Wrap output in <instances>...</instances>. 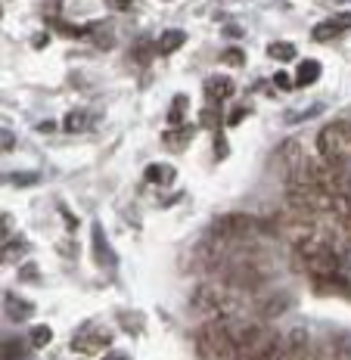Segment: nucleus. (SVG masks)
Here are the masks:
<instances>
[{"label": "nucleus", "instance_id": "nucleus-12", "mask_svg": "<svg viewBox=\"0 0 351 360\" xmlns=\"http://www.w3.org/2000/svg\"><path fill=\"white\" fill-rule=\"evenodd\" d=\"M314 289L320 292V295H351V286H348V280L342 274L326 276V280H317Z\"/></svg>", "mask_w": 351, "mask_h": 360}, {"label": "nucleus", "instance_id": "nucleus-21", "mask_svg": "<svg viewBox=\"0 0 351 360\" xmlns=\"http://www.w3.org/2000/svg\"><path fill=\"white\" fill-rule=\"evenodd\" d=\"M184 112H186V96H177L174 103H171V112H168V122L171 124H177V118H184Z\"/></svg>", "mask_w": 351, "mask_h": 360}, {"label": "nucleus", "instance_id": "nucleus-24", "mask_svg": "<svg viewBox=\"0 0 351 360\" xmlns=\"http://www.w3.org/2000/svg\"><path fill=\"white\" fill-rule=\"evenodd\" d=\"M109 6H115V10H122V13H128L134 10V0H106Z\"/></svg>", "mask_w": 351, "mask_h": 360}, {"label": "nucleus", "instance_id": "nucleus-4", "mask_svg": "<svg viewBox=\"0 0 351 360\" xmlns=\"http://www.w3.org/2000/svg\"><path fill=\"white\" fill-rule=\"evenodd\" d=\"M317 153L324 162L351 165V122H330L317 134Z\"/></svg>", "mask_w": 351, "mask_h": 360}, {"label": "nucleus", "instance_id": "nucleus-8", "mask_svg": "<svg viewBox=\"0 0 351 360\" xmlns=\"http://www.w3.org/2000/svg\"><path fill=\"white\" fill-rule=\"evenodd\" d=\"M205 96H208V100H212V103H227L230 100V96H234V81H230L227 78V75H212V78H205Z\"/></svg>", "mask_w": 351, "mask_h": 360}, {"label": "nucleus", "instance_id": "nucleus-9", "mask_svg": "<svg viewBox=\"0 0 351 360\" xmlns=\"http://www.w3.org/2000/svg\"><path fill=\"white\" fill-rule=\"evenodd\" d=\"M106 345H109L106 333H81V335H75L72 339V348L81 351V354H100Z\"/></svg>", "mask_w": 351, "mask_h": 360}, {"label": "nucleus", "instance_id": "nucleus-15", "mask_svg": "<svg viewBox=\"0 0 351 360\" xmlns=\"http://www.w3.org/2000/svg\"><path fill=\"white\" fill-rule=\"evenodd\" d=\"M143 177L149 180V184L165 186V184H171V180H174V168H171V165H149Z\"/></svg>", "mask_w": 351, "mask_h": 360}, {"label": "nucleus", "instance_id": "nucleus-19", "mask_svg": "<svg viewBox=\"0 0 351 360\" xmlns=\"http://www.w3.org/2000/svg\"><path fill=\"white\" fill-rule=\"evenodd\" d=\"M28 339H32V348H44V345H50L53 339V333H50V326H32V333H28Z\"/></svg>", "mask_w": 351, "mask_h": 360}, {"label": "nucleus", "instance_id": "nucleus-20", "mask_svg": "<svg viewBox=\"0 0 351 360\" xmlns=\"http://www.w3.org/2000/svg\"><path fill=\"white\" fill-rule=\"evenodd\" d=\"M63 127H65V131H72V134H81L87 127V115H84V112H69V115H65V122H63Z\"/></svg>", "mask_w": 351, "mask_h": 360}, {"label": "nucleus", "instance_id": "nucleus-22", "mask_svg": "<svg viewBox=\"0 0 351 360\" xmlns=\"http://www.w3.org/2000/svg\"><path fill=\"white\" fill-rule=\"evenodd\" d=\"M4 360H25V354H22V345L19 342H4Z\"/></svg>", "mask_w": 351, "mask_h": 360}, {"label": "nucleus", "instance_id": "nucleus-2", "mask_svg": "<svg viewBox=\"0 0 351 360\" xmlns=\"http://www.w3.org/2000/svg\"><path fill=\"white\" fill-rule=\"evenodd\" d=\"M193 345H196L199 360H236L240 357V339H236V326L230 320L203 323Z\"/></svg>", "mask_w": 351, "mask_h": 360}, {"label": "nucleus", "instance_id": "nucleus-13", "mask_svg": "<svg viewBox=\"0 0 351 360\" xmlns=\"http://www.w3.org/2000/svg\"><path fill=\"white\" fill-rule=\"evenodd\" d=\"M317 78H320V63L317 59H305V63L298 65V72H295V84L298 87H311Z\"/></svg>", "mask_w": 351, "mask_h": 360}, {"label": "nucleus", "instance_id": "nucleus-16", "mask_svg": "<svg viewBox=\"0 0 351 360\" xmlns=\"http://www.w3.org/2000/svg\"><path fill=\"white\" fill-rule=\"evenodd\" d=\"M94 249H96V261L100 264H112V249H109V243H103V230H100V224H94Z\"/></svg>", "mask_w": 351, "mask_h": 360}, {"label": "nucleus", "instance_id": "nucleus-11", "mask_svg": "<svg viewBox=\"0 0 351 360\" xmlns=\"http://www.w3.org/2000/svg\"><path fill=\"white\" fill-rule=\"evenodd\" d=\"M4 307H6V314H10L13 320H28V317H32V311H34L32 302L13 295V292H6V295H4Z\"/></svg>", "mask_w": 351, "mask_h": 360}, {"label": "nucleus", "instance_id": "nucleus-17", "mask_svg": "<svg viewBox=\"0 0 351 360\" xmlns=\"http://www.w3.org/2000/svg\"><path fill=\"white\" fill-rule=\"evenodd\" d=\"M91 37L96 41V47H112L115 44V34H112L109 25H91Z\"/></svg>", "mask_w": 351, "mask_h": 360}, {"label": "nucleus", "instance_id": "nucleus-26", "mask_svg": "<svg viewBox=\"0 0 351 360\" xmlns=\"http://www.w3.org/2000/svg\"><path fill=\"white\" fill-rule=\"evenodd\" d=\"M13 146H16V137H13L10 131H4V153L6 149H13Z\"/></svg>", "mask_w": 351, "mask_h": 360}, {"label": "nucleus", "instance_id": "nucleus-23", "mask_svg": "<svg viewBox=\"0 0 351 360\" xmlns=\"http://www.w3.org/2000/svg\"><path fill=\"white\" fill-rule=\"evenodd\" d=\"M221 59H224V63H227V65H243V63H245L243 50H227V53H224Z\"/></svg>", "mask_w": 351, "mask_h": 360}, {"label": "nucleus", "instance_id": "nucleus-18", "mask_svg": "<svg viewBox=\"0 0 351 360\" xmlns=\"http://www.w3.org/2000/svg\"><path fill=\"white\" fill-rule=\"evenodd\" d=\"M190 137H193L190 127H174V131L165 134V143L177 149V146H186V143H190Z\"/></svg>", "mask_w": 351, "mask_h": 360}, {"label": "nucleus", "instance_id": "nucleus-1", "mask_svg": "<svg viewBox=\"0 0 351 360\" xmlns=\"http://www.w3.org/2000/svg\"><path fill=\"white\" fill-rule=\"evenodd\" d=\"M190 311L203 317L205 323L212 320H234L240 314V295L227 283H199L190 295Z\"/></svg>", "mask_w": 351, "mask_h": 360}, {"label": "nucleus", "instance_id": "nucleus-14", "mask_svg": "<svg viewBox=\"0 0 351 360\" xmlns=\"http://www.w3.org/2000/svg\"><path fill=\"white\" fill-rule=\"evenodd\" d=\"M267 56L277 59V63H293L298 56V50H295V44H289V41H274L271 47H267Z\"/></svg>", "mask_w": 351, "mask_h": 360}, {"label": "nucleus", "instance_id": "nucleus-27", "mask_svg": "<svg viewBox=\"0 0 351 360\" xmlns=\"http://www.w3.org/2000/svg\"><path fill=\"white\" fill-rule=\"evenodd\" d=\"M103 360H128V357H125V354H106Z\"/></svg>", "mask_w": 351, "mask_h": 360}, {"label": "nucleus", "instance_id": "nucleus-10", "mask_svg": "<svg viewBox=\"0 0 351 360\" xmlns=\"http://www.w3.org/2000/svg\"><path fill=\"white\" fill-rule=\"evenodd\" d=\"M184 44H186V34L181 28H168V32H162L159 41H155V53L168 56V53H174V50H181Z\"/></svg>", "mask_w": 351, "mask_h": 360}, {"label": "nucleus", "instance_id": "nucleus-7", "mask_svg": "<svg viewBox=\"0 0 351 360\" xmlns=\"http://www.w3.org/2000/svg\"><path fill=\"white\" fill-rule=\"evenodd\" d=\"M342 32H351V13H336L333 19L320 22L314 28V41H330V37H339Z\"/></svg>", "mask_w": 351, "mask_h": 360}, {"label": "nucleus", "instance_id": "nucleus-5", "mask_svg": "<svg viewBox=\"0 0 351 360\" xmlns=\"http://www.w3.org/2000/svg\"><path fill=\"white\" fill-rule=\"evenodd\" d=\"M264 227H267V224L258 221V217H252V214H224V217H218V221L212 224V236L224 239V243H227V239L234 243V239L255 236Z\"/></svg>", "mask_w": 351, "mask_h": 360}, {"label": "nucleus", "instance_id": "nucleus-3", "mask_svg": "<svg viewBox=\"0 0 351 360\" xmlns=\"http://www.w3.org/2000/svg\"><path fill=\"white\" fill-rule=\"evenodd\" d=\"M295 255H298V267L311 276V280H326V276H336L342 274V252L336 245L326 243L324 236V227H320V236L308 239V243L295 245Z\"/></svg>", "mask_w": 351, "mask_h": 360}, {"label": "nucleus", "instance_id": "nucleus-6", "mask_svg": "<svg viewBox=\"0 0 351 360\" xmlns=\"http://www.w3.org/2000/svg\"><path fill=\"white\" fill-rule=\"evenodd\" d=\"M277 360H311V335L308 329L293 326L286 335L280 339Z\"/></svg>", "mask_w": 351, "mask_h": 360}, {"label": "nucleus", "instance_id": "nucleus-25", "mask_svg": "<svg viewBox=\"0 0 351 360\" xmlns=\"http://www.w3.org/2000/svg\"><path fill=\"white\" fill-rule=\"evenodd\" d=\"M274 84H277V87H283V90H289V87H293V84H295V81H293V78H289V75H283V72H280V75H277V78H274Z\"/></svg>", "mask_w": 351, "mask_h": 360}]
</instances>
